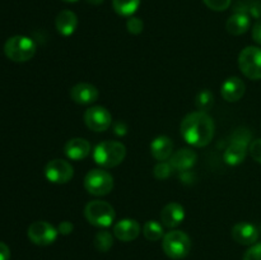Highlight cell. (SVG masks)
<instances>
[{"instance_id":"1","label":"cell","mask_w":261,"mask_h":260,"mask_svg":"<svg viewBox=\"0 0 261 260\" xmlns=\"http://www.w3.org/2000/svg\"><path fill=\"white\" fill-rule=\"evenodd\" d=\"M180 129L181 135L188 144L200 148L213 140L216 125L206 112L195 111L184 117Z\"/></svg>"},{"instance_id":"2","label":"cell","mask_w":261,"mask_h":260,"mask_svg":"<svg viewBox=\"0 0 261 260\" xmlns=\"http://www.w3.org/2000/svg\"><path fill=\"white\" fill-rule=\"evenodd\" d=\"M126 157V148L121 142L105 140L97 144L93 152V160L98 166L112 168L119 166Z\"/></svg>"},{"instance_id":"3","label":"cell","mask_w":261,"mask_h":260,"mask_svg":"<svg viewBox=\"0 0 261 260\" xmlns=\"http://www.w3.org/2000/svg\"><path fill=\"white\" fill-rule=\"evenodd\" d=\"M37 46L32 38L27 36H13L7 40L4 45V54L9 60L15 63H24L35 56Z\"/></svg>"},{"instance_id":"4","label":"cell","mask_w":261,"mask_h":260,"mask_svg":"<svg viewBox=\"0 0 261 260\" xmlns=\"http://www.w3.org/2000/svg\"><path fill=\"white\" fill-rule=\"evenodd\" d=\"M84 216L92 226L107 228L114 223L116 213H115L114 206L107 201L92 200L84 208Z\"/></svg>"},{"instance_id":"5","label":"cell","mask_w":261,"mask_h":260,"mask_svg":"<svg viewBox=\"0 0 261 260\" xmlns=\"http://www.w3.org/2000/svg\"><path fill=\"white\" fill-rule=\"evenodd\" d=\"M162 249L171 259H184L191 250V240L185 232L172 229L163 236Z\"/></svg>"},{"instance_id":"6","label":"cell","mask_w":261,"mask_h":260,"mask_svg":"<svg viewBox=\"0 0 261 260\" xmlns=\"http://www.w3.org/2000/svg\"><path fill=\"white\" fill-rule=\"evenodd\" d=\"M84 188L94 196L107 195L114 189V177L102 168H94L84 177Z\"/></svg>"},{"instance_id":"7","label":"cell","mask_w":261,"mask_h":260,"mask_svg":"<svg viewBox=\"0 0 261 260\" xmlns=\"http://www.w3.org/2000/svg\"><path fill=\"white\" fill-rule=\"evenodd\" d=\"M239 66L246 78L251 81L261 79V48L257 46H247L240 53Z\"/></svg>"},{"instance_id":"8","label":"cell","mask_w":261,"mask_h":260,"mask_svg":"<svg viewBox=\"0 0 261 260\" xmlns=\"http://www.w3.org/2000/svg\"><path fill=\"white\" fill-rule=\"evenodd\" d=\"M28 239L38 246H47L58 239V228L46 221H36L28 227Z\"/></svg>"},{"instance_id":"9","label":"cell","mask_w":261,"mask_h":260,"mask_svg":"<svg viewBox=\"0 0 261 260\" xmlns=\"http://www.w3.org/2000/svg\"><path fill=\"white\" fill-rule=\"evenodd\" d=\"M45 176L53 184H66L73 178L74 168L68 161L53 160L46 165Z\"/></svg>"},{"instance_id":"10","label":"cell","mask_w":261,"mask_h":260,"mask_svg":"<svg viewBox=\"0 0 261 260\" xmlns=\"http://www.w3.org/2000/svg\"><path fill=\"white\" fill-rule=\"evenodd\" d=\"M84 122L93 132H105L112 124V116L103 106L89 107L84 114Z\"/></svg>"},{"instance_id":"11","label":"cell","mask_w":261,"mask_h":260,"mask_svg":"<svg viewBox=\"0 0 261 260\" xmlns=\"http://www.w3.org/2000/svg\"><path fill=\"white\" fill-rule=\"evenodd\" d=\"M232 239L240 245L251 246L259 239V229L249 222H239L232 228Z\"/></svg>"},{"instance_id":"12","label":"cell","mask_w":261,"mask_h":260,"mask_svg":"<svg viewBox=\"0 0 261 260\" xmlns=\"http://www.w3.org/2000/svg\"><path fill=\"white\" fill-rule=\"evenodd\" d=\"M185 219V208L180 203L171 201L161 212V223L167 228L180 226Z\"/></svg>"},{"instance_id":"13","label":"cell","mask_w":261,"mask_h":260,"mask_svg":"<svg viewBox=\"0 0 261 260\" xmlns=\"http://www.w3.org/2000/svg\"><path fill=\"white\" fill-rule=\"evenodd\" d=\"M140 233L139 222L133 218H125L114 226V235L117 240L124 242L134 241Z\"/></svg>"},{"instance_id":"14","label":"cell","mask_w":261,"mask_h":260,"mask_svg":"<svg viewBox=\"0 0 261 260\" xmlns=\"http://www.w3.org/2000/svg\"><path fill=\"white\" fill-rule=\"evenodd\" d=\"M99 92L93 84L78 83L70 89V98L78 105H91L98 99Z\"/></svg>"},{"instance_id":"15","label":"cell","mask_w":261,"mask_h":260,"mask_svg":"<svg viewBox=\"0 0 261 260\" xmlns=\"http://www.w3.org/2000/svg\"><path fill=\"white\" fill-rule=\"evenodd\" d=\"M245 91H246V86H245L244 81L239 76H229L223 82L221 88L222 97L226 99L227 102H236L244 97Z\"/></svg>"},{"instance_id":"16","label":"cell","mask_w":261,"mask_h":260,"mask_svg":"<svg viewBox=\"0 0 261 260\" xmlns=\"http://www.w3.org/2000/svg\"><path fill=\"white\" fill-rule=\"evenodd\" d=\"M64 152L69 160L82 161L91 153V143L84 138H73L66 142Z\"/></svg>"},{"instance_id":"17","label":"cell","mask_w":261,"mask_h":260,"mask_svg":"<svg viewBox=\"0 0 261 260\" xmlns=\"http://www.w3.org/2000/svg\"><path fill=\"white\" fill-rule=\"evenodd\" d=\"M250 144L239 140H232L227 149L224 150V162L229 166H239L246 158L247 152H249Z\"/></svg>"},{"instance_id":"18","label":"cell","mask_w":261,"mask_h":260,"mask_svg":"<svg viewBox=\"0 0 261 260\" xmlns=\"http://www.w3.org/2000/svg\"><path fill=\"white\" fill-rule=\"evenodd\" d=\"M198 161V155L193 149L189 148H181V149L176 150L172 155H171V166L172 168L177 171H188L193 167Z\"/></svg>"},{"instance_id":"19","label":"cell","mask_w":261,"mask_h":260,"mask_svg":"<svg viewBox=\"0 0 261 260\" xmlns=\"http://www.w3.org/2000/svg\"><path fill=\"white\" fill-rule=\"evenodd\" d=\"M55 25L60 35L68 37V36H71L75 32L76 27H78V17L71 10H63L56 17Z\"/></svg>"},{"instance_id":"20","label":"cell","mask_w":261,"mask_h":260,"mask_svg":"<svg viewBox=\"0 0 261 260\" xmlns=\"http://www.w3.org/2000/svg\"><path fill=\"white\" fill-rule=\"evenodd\" d=\"M173 150V143L166 135H160L150 143V153L153 157L160 162L167 161L171 158Z\"/></svg>"},{"instance_id":"21","label":"cell","mask_w":261,"mask_h":260,"mask_svg":"<svg viewBox=\"0 0 261 260\" xmlns=\"http://www.w3.org/2000/svg\"><path fill=\"white\" fill-rule=\"evenodd\" d=\"M250 24H251V22H250L249 14L242 12H236L227 19L226 28L228 31V33H231V35L240 36L247 32V30L250 28Z\"/></svg>"},{"instance_id":"22","label":"cell","mask_w":261,"mask_h":260,"mask_svg":"<svg viewBox=\"0 0 261 260\" xmlns=\"http://www.w3.org/2000/svg\"><path fill=\"white\" fill-rule=\"evenodd\" d=\"M140 5V0H112L115 12L122 17H133Z\"/></svg>"},{"instance_id":"23","label":"cell","mask_w":261,"mask_h":260,"mask_svg":"<svg viewBox=\"0 0 261 260\" xmlns=\"http://www.w3.org/2000/svg\"><path fill=\"white\" fill-rule=\"evenodd\" d=\"M143 235L149 241H158L165 236L163 224L158 221H147L143 226Z\"/></svg>"},{"instance_id":"24","label":"cell","mask_w":261,"mask_h":260,"mask_svg":"<svg viewBox=\"0 0 261 260\" xmlns=\"http://www.w3.org/2000/svg\"><path fill=\"white\" fill-rule=\"evenodd\" d=\"M93 244L94 247H96L98 251L106 252L109 251L112 247V245H114V237H112V235L110 233L109 231H99L98 233L96 235V237H94Z\"/></svg>"},{"instance_id":"25","label":"cell","mask_w":261,"mask_h":260,"mask_svg":"<svg viewBox=\"0 0 261 260\" xmlns=\"http://www.w3.org/2000/svg\"><path fill=\"white\" fill-rule=\"evenodd\" d=\"M195 105L198 107L199 111L206 112L208 110L212 109V106L214 105V94L212 93L209 89H203L201 92H199V94L195 98Z\"/></svg>"},{"instance_id":"26","label":"cell","mask_w":261,"mask_h":260,"mask_svg":"<svg viewBox=\"0 0 261 260\" xmlns=\"http://www.w3.org/2000/svg\"><path fill=\"white\" fill-rule=\"evenodd\" d=\"M171 171H172L171 163H167L163 161V162H158L157 165L154 166L153 173H154L155 178H158V180H166V178L170 177Z\"/></svg>"},{"instance_id":"27","label":"cell","mask_w":261,"mask_h":260,"mask_svg":"<svg viewBox=\"0 0 261 260\" xmlns=\"http://www.w3.org/2000/svg\"><path fill=\"white\" fill-rule=\"evenodd\" d=\"M203 3L209 9L216 10V12H223L231 7L232 0H203Z\"/></svg>"},{"instance_id":"28","label":"cell","mask_w":261,"mask_h":260,"mask_svg":"<svg viewBox=\"0 0 261 260\" xmlns=\"http://www.w3.org/2000/svg\"><path fill=\"white\" fill-rule=\"evenodd\" d=\"M143 27H144V24H143V20L140 18L129 17V19L126 22V28L129 31V33H132V35H139V33H142Z\"/></svg>"},{"instance_id":"29","label":"cell","mask_w":261,"mask_h":260,"mask_svg":"<svg viewBox=\"0 0 261 260\" xmlns=\"http://www.w3.org/2000/svg\"><path fill=\"white\" fill-rule=\"evenodd\" d=\"M242 260H261V242L251 245V247L245 252Z\"/></svg>"},{"instance_id":"30","label":"cell","mask_w":261,"mask_h":260,"mask_svg":"<svg viewBox=\"0 0 261 260\" xmlns=\"http://www.w3.org/2000/svg\"><path fill=\"white\" fill-rule=\"evenodd\" d=\"M249 153L254 158V161H256L257 163H261V139L252 140L249 147Z\"/></svg>"},{"instance_id":"31","label":"cell","mask_w":261,"mask_h":260,"mask_svg":"<svg viewBox=\"0 0 261 260\" xmlns=\"http://www.w3.org/2000/svg\"><path fill=\"white\" fill-rule=\"evenodd\" d=\"M73 229H74V224L69 221H63L58 227L59 233L64 235V236H66V235H70L71 232H73Z\"/></svg>"},{"instance_id":"32","label":"cell","mask_w":261,"mask_h":260,"mask_svg":"<svg viewBox=\"0 0 261 260\" xmlns=\"http://www.w3.org/2000/svg\"><path fill=\"white\" fill-rule=\"evenodd\" d=\"M252 38H254L255 42L261 45V20L255 23L254 27H252Z\"/></svg>"},{"instance_id":"33","label":"cell","mask_w":261,"mask_h":260,"mask_svg":"<svg viewBox=\"0 0 261 260\" xmlns=\"http://www.w3.org/2000/svg\"><path fill=\"white\" fill-rule=\"evenodd\" d=\"M10 259V250L7 244L0 241V260H9Z\"/></svg>"},{"instance_id":"34","label":"cell","mask_w":261,"mask_h":260,"mask_svg":"<svg viewBox=\"0 0 261 260\" xmlns=\"http://www.w3.org/2000/svg\"><path fill=\"white\" fill-rule=\"evenodd\" d=\"M103 2L105 0H87V3H89V4H92V5H99V4H102Z\"/></svg>"},{"instance_id":"35","label":"cell","mask_w":261,"mask_h":260,"mask_svg":"<svg viewBox=\"0 0 261 260\" xmlns=\"http://www.w3.org/2000/svg\"><path fill=\"white\" fill-rule=\"evenodd\" d=\"M64 2H68V3H74V2H78V0H64Z\"/></svg>"}]
</instances>
